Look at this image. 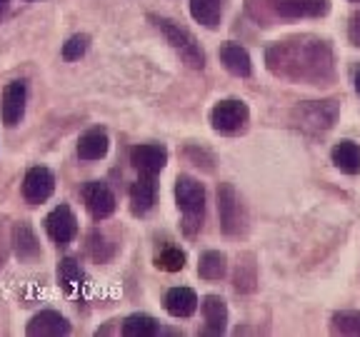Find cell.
Listing matches in <instances>:
<instances>
[{"label":"cell","instance_id":"obj_14","mask_svg":"<svg viewBox=\"0 0 360 337\" xmlns=\"http://www.w3.org/2000/svg\"><path fill=\"white\" fill-rule=\"evenodd\" d=\"M165 310L173 317H191L198 310V295L191 287H173L165 295Z\"/></svg>","mask_w":360,"mask_h":337},{"label":"cell","instance_id":"obj_18","mask_svg":"<svg viewBox=\"0 0 360 337\" xmlns=\"http://www.w3.org/2000/svg\"><path fill=\"white\" fill-rule=\"evenodd\" d=\"M202 315H205V322L208 327L202 332H213V335H220L225 330V322H228V308H225V300L218 298V295H208L202 300Z\"/></svg>","mask_w":360,"mask_h":337},{"label":"cell","instance_id":"obj_11","mask_svg":"<svg viewBox=\"0 0 360 337\" xmlns=\"http://www.w3.org/2000/svg\"><path fill=\"white\" fill-rule=\"evenodd\" d=\"M155 192L158 187L153 175H141L135 180L133 187H130V210H133V215H146L155 205Z\"/></svg>","mask_w":360,"mask_h":337},{"label":"cell","instance_id":"obj_8","mask_svg":"<svg viewBox=\"0 0 360 337\" xmlns=\"http://www.w3.org/2000/svg\"><path fill=\"white\" fill-rule=\"evenodd\" d=\"M56 190V178L48 168H30L25 180H22V197L30 205H40Z\"/></svg>","mask_w":360,"mask_h":337},{"label":"cell","instance_id":"obj_16","mask_svg":"<svg viewBox=\"0 0 360 337\" xmlns=\"http://www.w3.org/2000/svg\"><path fill=\"white\" fill-rule=\"evenodd\" d=\"M108 152V133L103 128H93L78 140L80 160H101Z\"/></svg>","mask_w":360,"mask_h":337},{"label":"cell","instance_id":"obj_29","mask_svg":"<svg viewBox=\"0 0 360 337\" xmlns=\"http://www.w3.org/2000/svg\"><path fill=\"white\" fill-rule=\"evenodd\" d=\"M355 90H358V95H360V70H358V75H355Z\"/></svg>","mask_w":360,"mask_h":337},{"label":"cell","instance_id":"obj_30","mask_svg":"<svg viewBox=\"0 0 360 337\" xmlns=\"http://www.w3.org/2000/svg\"><path fill=\"white\" fill-rule=\"evenodd\" d=\"M6 6H8V0H0V13L6 11Z\"/></svg>","mask_w":360,"mask_h":337},{"label":"cell","instance_id":"obj_28","mask_svg":"<svg viewBox=\"0 0 360 337\" xmlns=\"http://www.w3.org/2000/svg\"><path fill=\"white\" fill-rule=\"evenodd\" d=\"M348 35H350V40H353L355 45H360V11L355 13L353 18H350V28H348Z\"/></svg>","mask_w":360,"mask_h":337},{"label":"cell","instance_id":"obj_19","mask_svg":"<svg viewBox=\"0 0 360 337\" xmlns=\"http://www.w3.org/2000/svg\"><path fill=\"white\" fill-rule=\"evenodd\" d=\"M300 118H303V125L326 130L335 120V105H330V103H310V105H305L300 110Z\"/></svg>","mask_w":360,"mask_h":337},{"label":"cell","instance_id":"obj_5","mask_svg":"<svg viewBox=\"0 0 360 337\" xmlns=\"http://www.w3.org/2000/svg\"><path fill=\"white\" fill-rule=\"evenodd\" d=\"M45 230L51 235V240L58 247H65L75 240L78 235V218L73 215V210L68 205H58L48 218H45Z\"/></svg>","mask_w":360,"mask_h":337},{"label":"cell","instance_id":"obj_4","mask_svg":"<svg viewBox=\"0 0 360 337\" xmlns=\"http://www.w3.org/2000/svg\"><path fill=\"white\" fill-rule=\"evenodd\" d=\"M218 213H220V225H223L225 235H238L245 225V213H243L240 197H238L236 187L223 183L218 187Z\"/></svg>","mask_w":360,"mask_h":337},{"label":"cell","instance_id":"obj_22","mask_svg":"<svg viewBox=\"0 0 360 337\" xmlns=\"http://www.w3.org/2000/svg\"><path fill=\"white\" fill-rule=\"evenodd\" d=\"M160 332V325L153 320L150 315H130L123 322V335L128 337H150Z\"/></svg>","mask_w":360,"mask_h":337},{"label":"cell","instance_id":"obj_13","mask_svg":"<svg viewBox=\"0 0 360 337\" xmlns=\"http://www.w3.org/2000/svg\"><path fill=\"white\" fill-rule=\"evenodd\" d=\"M13 247H15V255L22 263H33V260L40 258L38 237L30 230V225H25V223H18L15 227H13Z\"/></svg>","mask_w":360,"mask_h":337},{"label":"cell","instance_id":"obj_1","mask_svg":"<svg viewBox=\"0 0 360 337\" xmlns=\"http://www.w3.org/2000/svg\"><path fill=\"white\" fill-rule=\"evenodd\" d=\"M175 202H178V210L183 213L186 232L195 235L202 225V215H205V187L195 178L180 175L175 180Z\"/></svg>","mask_w":360,"mask_h":337},{"label":"cell","instance_id":"obj_3","mask_svg":"<svg viewBox=\"0 0 360 337\" xmlns=\"http://www.w3.org/2000/svg\"><path fill=\"white\" fill-rule=\"evenodd\" d=\"M248 118H250V112H248L245 103L240 100H220L210 110V123L223 135H236L240 130H245Z\"/></svg>","mask_w":360,"mask_h":337},{"label":"cell","instance_id":"obj_2","mask_svg":"<svg viewBox=\"0 0 360 337\" xmlns=\"http://www.w3.org/2000/svg\"><path fill=\"white\" fill-rule=\"evenodd\" d=\"M150 20L158 25V30L168 38V43L173 45L175 51L180 53V58L188 62L191 67H195V70H202V65H205V55H202L200 45L195 43V38H193L191 33H188L186 28H180V25H175L173 20H168V18H155L150 15Z\"/></svg>","mask_w":360,"mask_h":337},{"label":"cell","instance_id":"obj_27","mask_svg":"<svg viewBox=\"0 0 360 337\" xmlns=\"http://www.w3.org/2000/svg\"><path fill=\"white\" fill-rule=\"evenodd\" d=\"M90 255H93L98 263H105V260L110 258L112 250H105V235H101V232H93V235H90Z\"/></svg>","mask_w":360,"mask_h":337},{"label":"cell","instance_id":"obj_12","mask_svg":"<svg viewBox=\"0 0 360 337\" xmlns=\"http://www.w3.org/2000/svg\"><path fill=\"white\" fill-rule=\"evenodd\" d=\"M220 60H223V65L228 67L233 75H238V78H248V75L253 73L250 55H248L245 48L238 43H225L223 48H220Z\"/></svg>","mask_w":360,"mask_h":337},{"label":"cell","instance_id":"obj_15","mask_svg":"<svg viewBox=\"0 0 360 337\" xmlns=\"http://www.w3.org/2000/svg\"><path fill=\"white\" fill-rule=\"evenodd\" d=\"M70 325L63 315L45 310V312L35 315L33 320L28 322V335H68Z\"/></svg>","mask_w":360,"mask_h":337},{"label":"cell","instance_id":"obj_6","mask_svg":"<svg viewBox=\"0 0 360 337\" xmlns=\"http://www.w3.org/2000/svg\"><path fill=\"white\" fill-rule=\"evenodd\" d=\"M268 6L276 15L290 18V20H298V18H321L330 11L328 0H268Z\"/></svg>","mask_w":360,"mask_h":337},{"label":"cell","instance_id":"obj_23","mask_svg":"<svg viewBox=\"0 0 360 337\" xmlns=\"http://www.w3.org/2000/svg\"><path fill=\"white\" fill-rule=\"evenodd\" d=\"M198 275L202 280H220L225 275V255L215 253V250L205 253L200 258V265H198Z\"/></svg>","mask_w":360,"mask_h":337},{"label":"cell","instance_id":"obj_9","mask_svg":"<svg viewBox=\"0 0 360 337\" xmlns=\"http://www.w3.org/2000/svg\"><path fill=\"white\" fill-rule=\"evenodd\" d=\"M130 163L141 175H153L155 178L168 163V150L163 145H135L130 150Z\"/></svg>","mask_w":360,"mask_h":337},{"label":"cell","instance_id":"obj_26","mask_svg":"<svg viewBox=\"0 0 360 337\" xmlns=\"http://www.w3.org/2000/svg\"><path fill=\"white\" fill-rule=\"evenodd\" d=\"M88 43H90L88 35H73V38L63 45V58H65V60H78V58L88 51Z\"/></svg>","mask_w":360,"mask_h":337},{"label":"cell","instance_id":"obj_31","mask_svg":"<svg viewBox=\"0 0 360 337\" xmlns=\"http://www.w3.org/2000/svg\"><path fill=\"white\" fill-rule=\"evenodd\" d=\"M355 3H358V0H355Z\"/></svg>","mask_w":360,"mask_h":337},{"label":"cell","instance_id":"obj_20","mask_svg":"<svg viewBox=\"0 0 360 337\" xmlns=\"http://www.w3.org/2000/svg\"><path fill=\"white\" fill-rule=\"evenodd\" d=\"M220 0H191V15L205 28H215L220 22Z\"/></svg>","mask_w":360,"mask_h":337},{"label":"cell","instance_id":"obj_10","mask_svg":"<svg viewBox=\"0 0 360 337\" xmlns=\"http://www.w3.org/2000/svg\"><path fill=\"white\" fill-rule=\"evenodd\" d=\"M0 110H3V123L8 128L20 123L22 112H25V83L22 80H13V83H8L3 88V105H0Z\"/></svg>","mask_w":360,"mask_h":337},{"label":"cell","instance_id":"obj_25","mask_svg":"<svg viewBox=\"0 0 360 337\" xmlns=\"http://www.w3.org/2000/svg\"><path fill=\"white\" fill-rule=\"evenodd\" d=\"M155 267L165 270V272H178L186 267V253L180 247H168L155 258Z\"/></svg>","mask_w":360,"mask_h":337},{"label":"cell","instance_id":"obj_7","mask_svg":"<svg viewBox=\"0 0 360 337\" xmlns=\"http://www.w3.org/2000/svg\"><path fill=\"white\" fill-rule=\"evenodd\" d=\"M83 200L88 213L96 220H105L115 213V195H112L110 187L105 183H101V180H93V183H88L83 187Z\"/></svg>","mask_w":360,"mask_h":337},{"label":"cell","instance_id":"obj_17","mask_svg":"<svg viewBox=\"0 0 360 337\" xmlns=\"http://www.w3.org/2000/svg\"><path fill=\"white\" fill-rule=\"evenodd\" d=\"M330 157H333V163H335V168L340 170V173H345V175H358L360 173V147L355 145L353 140L338 143V145L333 147Z\"/></svg>","mask_w":360,"mask_h":337},{"label":"cell","instance_id":"obj_21","mask_svg":"<svg viewBox=\"0 0 360 337\" xmlns=\"http://www.w3.org/2000/svg\"><path fill=\"white\" fill-rule=\"evenodd\" d=\"M58 277H60V287L68 292V295H75V292L83 287V270H80V265L75 263L73 258H65L60 263V267H58Z\"/></svg>","mask_w":360,"mask_h":337},{"label":"cell","instance_id":"obj_24","mask_svg":"<svg viewBox=\"0 0 360 337\" xmlns=\"http://www.w3.org/2000/svg\"><path fill=\"white\" fill-rule=\"evenodd\" d=\"M330 330L335 335H360V312L358 310H348V312L333 315Z\"/></svg>","mask_w":360,"mask_h":337}]
</instances>
